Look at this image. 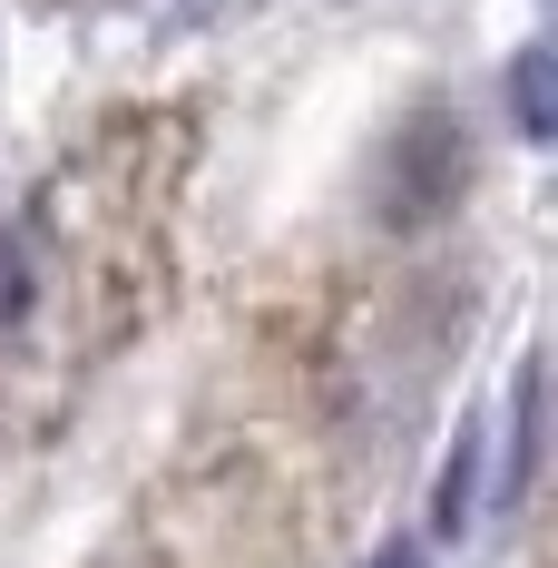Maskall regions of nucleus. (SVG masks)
Listing matches in <instances>:
<instances>
[{
	"label": "nucleus",
	"instance_id": "nucleus-3",
	"mask_svg": "<svg viewBox=\"0 0 558 568\" xmlns=\"http://www.w3.org/2000/svg\"><path fill=\"white\" fill-rule=\"evenodd\" d=\"M383 568H422V559H412V549H392V559H383Z\"/></svg>",
	"mask_w": 558,
	"mask_h": 568
},
{
	"label": "nucleus",
	"instance_id": "nucleus-1",
	"mask_svg": "<svg viewBox=\"0 0 558 568\" xmlns=\"http://www.w3.org/2000/svg\"><path fill=\"white\" fill-rule=\"evenodd\" d=\"M509 99H519V128H529V138H549V128H558V99H549V50H519V79H509Z\"/></svg>",
	"mask_w": 558,
	"mask_h": 568
},
{
	"label": "nucleus",
	"instance_id": "nucleus-2",
	"mask_svg": "<svg viewBox=\"0 0 558 568\" xmlns=\"http://www.w3.org/2000/svg\"><path fill=\"white\" fill-rule=\"evenodd\" d=\"M0 304L20 314V255H10V245H0Z\"/></svg>",
	"mask_w": 558,
	"mask_h": 568
}]
</instances>
